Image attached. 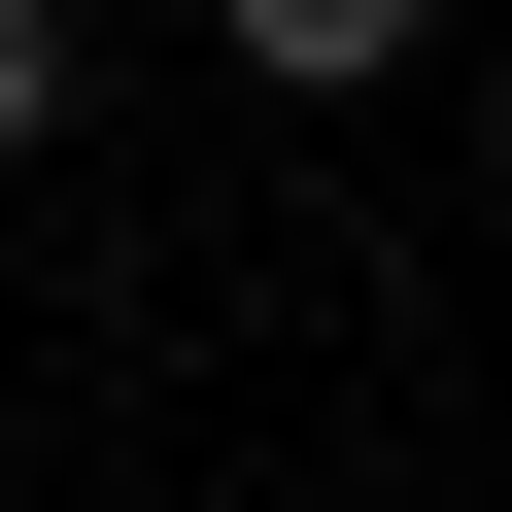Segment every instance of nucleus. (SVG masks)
Instances as JSON below:
<instances>
[{"label":"nucleus","mask_w":512,"mask_h":512,"mask_svg":"<svg viewBox=\"0 0 512 512\" xmlns=\"http://www.w3.org/2000/svg\"><path fill=\"white\" fill-rule=\"evenodd\" d=\"M205 35H239V69H274V103H376V69L444 35V0H205Z\"/></svg>","instance_id":"nucleus-1"},{"label":"nucleus","mask_w":512,"mask_h":512,"mask_svg":"<svg viewBox=\"0 0 512 512\" xmlns=\"http://www.w3.org/2000/svg\"><path fill=\"white\" fill-rule=\"evenodd\" d=\"M0 137H69V0H0Z\"/></svg>","instance_id":"nucleus-2"}]
</instances>
